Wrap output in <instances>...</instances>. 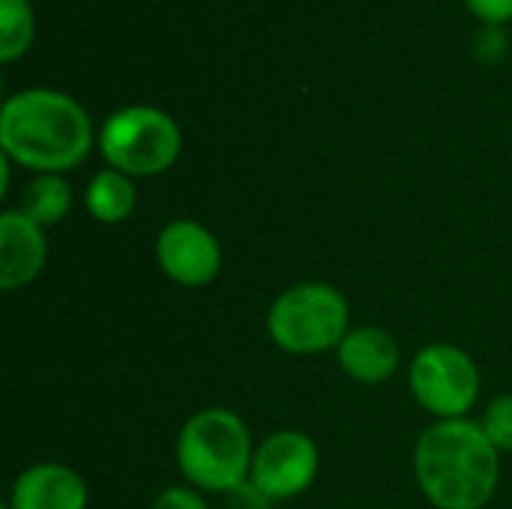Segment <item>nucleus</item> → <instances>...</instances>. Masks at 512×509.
<instances>
[{"instance_id":"1","label":"nucleus","mask_w":512,"mask_h":509,"mask_svg":"<svg viewBox=\"0 0 512 509\" xmlns=\"http://www.w3.org/2000/svg\"><path fill=\"white\" fill-rule=\"evenodd\" d=\"M0 144L9 159L42 174H57L87 156L93 129L87 111L72 96L33 87L3 102Z\"/></svg>"},{"instance_id":"2","label":"nucleus","mask_w":512,"mask_h":509,"mask_svg":"<svg viewBox=\"0 0 512 509\" xmlns=\"http://www.w3.org/2000/svg\"><path fill=\"white\" fill-rule=\"evenodd\" d=\"M417 480L438 509H483L498 486L501 459L480 423L441 420L417 441Z\"/></svg>"},{"instance_id":"3","label":"nucleus","mask_w":512,"mask_h":509,"mask_svg":"<svg viewBox=\"0 0 512 509\" xmlns=\"http://www.w3.org/2000/svg\"><path fill=\"white\" fill-rule=\"evenodd\" d=\"M252 441L246 423L225 408L195 414L177 438V462L183 477L204 489L228 495L246 483L252 471Z\"/></svg>"},{"instance_id":"4","label":"nucleus","mask_w":512,"mask_h":509,"mask_svg":"<svg viewBox=\"0 0 512 509\" xmlns=\"http://www.w3.org/2000/svg\"><path fill=\"white\" fill-rule=\"evenodd\" d=\"M273 342L288 354H321L348 336V303L324 282H303L276 297L267 315Z\"/></svg>"},{"instance_id":"5","label":"nucleus","mask_w":512,"mask_h":509,"mask_svg":"<svg viewBox=\"0 0 512 509\" xmlns=\"http://www.w3.org/2000/svg\"><path fill=\"white\" fill-rule=\"evenodd\" d=\"M99 150L114 171H123L126 177H153L174 165L180 153V129L159 108L129 105L105 120Z\"/></svg>"},{"instance_id":"6","label":"nucleus","mask_w":512,"mask_h":509,"mask_svg":"<svg viewBox=\"0 0 512 509\" xmlns=\"http://www.w3.org/2000/svg\"><path fill=\"white\" fill-rule=\"evenodd\" d=\"M417 402L441 420H465L480 396L477 363L456 345H429L411 363Z\"/></svg>"},{"instance_id":"7","label":"nucleus","mask_w":512,"mask_h":509,"mask_svg":"<svg viewBox=\"0 0 512 509\" xmlns=\"http://www.w3.org/2000/svg\"><path fill=\"white\" fill-rule=\"evenodd\" d=\"M318 474V447L303 432H273L252 456L249 480L270 498L285 501L312 486Z\"/></svg>"},{"instance_id":"8","label":"nucleus","mask_w":512,"mask_h":509,"mask_svg":"<svg viewBox=\"0 0 512 509\" xmlns=\"http://www.w3.org/2000/svg\"><path fill=\"white\" fill-rule=\"evenodd\" d=\"M156 258L162 273L186 288H201L213 282L222 267V249L216 237L192 219L168 222L159 231Z\"/></svg>"},{"instance_id":"9","label":"nucleus","mask_w":512,"mask_h":509,"mask_svg":"<svg viewBox=\"0 0 512 509\" xmlns=\"http://www.w3.org/2000/svg\"><path fill=\"white\" fill-rule=\"evenodd\" d=\"M48 243L45 228L27 219L21 210L0 216V288L15 291L33 282L45 267Z\"/></svg>"},{"instance_id":"10","label":"nucleus","mask_w":512,"mask_h":509,"mask_svg":"<svg viewBox=\"0 0 512 509\" xmlns=\"http://www.w3.org/2000/svg\"><path fill=\"white\" fill-rule=\"evenodd\" d=\"M12 509H84L87 486L66 465H33L27 468L12 489Z\"/></svg>"},{"instance_id":"11","label":"nucleus","mask_w":512,"mask_h":509,"mask_svg":"<svg viewBox=\"0 0 512 509\" xmlns=\"http://www.w3.org/2000/svg\"><path fill=\"white\" fill-rule=\"evenodd\" d=\"M339 366L360 384H384L399 369V345L381 327L351 330L336 348Z\"/></svg>"},{"instance_id":"12","label":"nucleus","mask_w":512,"mask_h":509,"mask_svg":"<svg viewBox=\"0 0 512 509\" xmlns=\"http://www.w3.org/2000/svg\"><path fill=\"white\" fill-rule=\"evenodd\" d=\"M84 201H87V210L93 219H99L105 225H120L135 210V186L129 183V177L123 171L108 168L90 180Z\"/></svg>"},{"instance_id":"13","label":"nucleus","mask_w":512,"mask_h":509,"mask_svg":"<svg viewBox=\"0 0 512 509\" xmlns=\"http://www.w3.org/2000/svg\"><path fill=\"white\" fill-rule=\"evenodd\" d=\"M72 207V189L60 174H39L30 180L24 198H21V213L33 219L39 228L57 225Z\"/></svg>"},{"instance_id":"14","label":"nucleus","mask_w":512,"mask_h":509,"mask_svg":"<svg viewBox=\"0 0 512 509\" xmlns=\"http://www.w3.org/2000/svg\"><path fill=\"white\" fill-rule=\"evenodd\" d=\"M33 12L27 0H0V60H15L30 48Z\"/></svg>"},{"instance_id":"15","label":"nucleus","mask_w":512,"mask_h":509,"mask_svg":"<svg viewBox=\"0 0 512 509\" xmlns=\"http://www.w3.org/2000/svg\"><path fill=\"white\" fill-rule=\"evenodd\" d=\"M483 432L498 453H512V396H501L483 414Z\"/></svg>"},{"instance_id":"16","label":"nucleus","mask_w":512,"mask_h":509,"mask_svg":"<svg viewBox=\"0 0 512 509\" xmlns=\"http://www.w3.org/2000/svg\"><path fill=\"white\" fill-rule=\"evenodd\" d=\"M228 507L231 509H270V498L252 483V480H246V483H240L237 489H231L228 492Z\"/></svg>"},{"instance_id":"17","label":"nucleus","mask_w":512,"mask_h":509,"mask_svg":"<svg viewBox=\"0 0 512 509\" xmlns=\"http://www.w3.org/2000/svg\"><path fill=\"white\" fill-rule=\"evenodd\" d=\"M153 509H207V504L201 501V495H195L192 489H183V486H174V489H165Z\"/></svg>"},{"instance_id":"18","label":"nucleus","mask_w":512,"mask_h":509,"mask_svg":"<svg viewBox=\"0 0 512 509\" xmlns=\"http://www.w3.org/2000/svg\"><path fill=\"white\" fill-rule=\"evenodd\" d=\"M489 27L501 24V21H510L512 18V0H465Z\"/></svg>"},{"instance_id":"19","label":"nucleus","mask_w":512,"mask_h":509,"mask_svg":"<svg viewBox=\"0 0 512 509\" xmlns=\"http://www.w3.org/2000/svg\"><path fill=\"white\" fill-rule=\"evenodd\" d=\"M477 39H480V42H477V51H480L483 57H489V60H492V51H489L492 45H495L498 51H504V48H507V42H504V36H501V33H495L492 27H489L486 33H480Z\"/></svg>"}]
</instances>
